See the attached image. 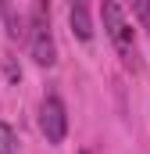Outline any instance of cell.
Returning <instances> with one entry per match:
<instances>
[{"label":"cell","instance_id":"obj_7","mask_svg":"<svg viewBox=\"0 0 150 154\" xmlns=\"http://www.w3.org/2000/svg\"><path fill=\"white\" fill-rule=\"evenodd\" d=\"M129 4H132V14L140 18V25L150 32V0H129Z\"/></svg>","mask_w":150,"mask_h":154},{"label":"cell","instance_id":"obj_2","mask_svg":"<svg viewBox=\"0 0 150 154\" xmlns=\"http://www.w3.org/2000/svg\"><path fill=\"white\" fill-rule=\"evenodd\" d=\"M25 43H29V54L39 68H54L57 65V47H54V32H50V7L46 0L32 4V14L25 22Z\"/></svg>","mask_w":150,"mask_h":154},{"label":"cell","instance_id":"obj_9","mask_svg":"<svg viewBox=\"0 0 150 154\" xmlns=\"http://www.w3.org/2000/svg\"><path fill=\"white\" fill-rule=\"evenodd\" d=\"M7 11H11V7H7V0H0V22L7 18Z\"/></svg>","mask_w":150,"mask_h":154},{"label":"cell","instance_id":"obj_8","mask_svg":"<svg viewBox=\"0 0 150 154\" xmlns=\"http://www.w3.org/2000/svg\"><path fill=\"white\" fill-rule=\"evenodd\" d=\"M7 79H11V82H18V79H22V68H18L11 57H7Z\"/></svg>","mask_w":150,"mask_h":154},{"label":"cell","instance_id":"obj_4","mask_svg":"<svg viewBox=\"0 0 150 154\" xmlns=\"http://www.w3.org/2000/svg\"><path fill=\"white\" fill-rule=\"evenodd\" d=\"M68 25H72V36L79 39V43H89V39H93L89 0H68Z\"/></svg>","mask_w":150,"mask_h":154},{"label":"cell","instance_id":"obj_6","mask_svg":"<svg viewBox=\"0 0 150 154\" xmlns=\"http://www.w3.org/2000/svg\"><path fill=\"white\" fill-rule=\"evenodd\" d=\"M4 25H7V36H11V39H25V18H18L14 11H7Z\"/></svg>","mask_w":150,"mask_h":154},{"label":"cell","instance_id":"obj_3","mask_svg":"<svg viewBox=\"0 0 150 154\" xmlns=\"http://www.w3.org/2000/svg\"><path fill=\"white\" fill-rule=\"evenodd\" d=\"M39 129H43L46 143H54V147L64 143V136H68V108H64V100L57 93L43 97V104H39Z\"/></svg>","mask_w":150,"mask_h":154},{"label":"cell","instance_id":"obj_10","mask_svg":"<svg viewBox=\"0 0 150 154\" xmlns=\"http://www.w3.org/2000/svg\"><path fill=\"white\" fill-rule=\"evenodd\" d=\"M79 154H93V151H79Z\"/></svg>","mask_w":150,"mask_h":154},{"label":"cell","instance_id":"obj_5","mask_svg":"<svg viewBox=\"0 0 150 154\" xmlns=\"http://www.w3.org/2000/svg\"><path fill=\"white\" fill-rule=\"evenodd\" d=\"M0 154H18V136L7 122H0Z\"/></svg>","mask_w":150,"mask_h":154},{"label":"cell","instance_id":"obj_1","mask_svg":"<svg viewBox=\"0 0 150 154\" xmlns=\"http://www.w3.org/2000/svg\"><path fill=\"white\" fill-rule=\"evenodd\" d=\"M104 29H107V39L118 50L122 65L129 72H140V50H136V32H132V22L125 18L122 11V0H104Z\"/></svg>","mask_w":150,"mask_h":154}]
</instances>
